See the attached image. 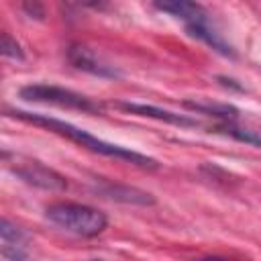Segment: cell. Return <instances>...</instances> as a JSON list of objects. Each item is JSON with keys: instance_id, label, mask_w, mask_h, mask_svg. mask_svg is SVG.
Returning a JSON list of instances; mask_svg holds the SVG:
<instances>
[{"instance_id": "5bb4252c", "label": "cell", "mask_w": 261, "mask_h": 261, "mask_svg": "<svg viewBox=\"0 0 261 261\" xmlns=\"http://www.w3.org/2000/svg\"><path fill=\"white\" fill-rule=\"evenodd\" d=\"M96 261H98V259H96Z\"/></svg>"}, {"instance_id": "4fadbf2b", "label": "cell", "mask_w": 261, "mask_h": 261, "mask_svg": "<svg viewBox=\"0 0 261 261\" xmlns=\"http://www.w3.org/2000/svg\"><path fill=\"white\" fill-rule=\"evenodd\" d=\"M206 261H228V259H216V257H214V259H206Z\"/></svg>"}, {"instance_id": "7c38bea8", "label": "cell", "mask_w": 261, "mask_h": 261, "mask_svg": "<svg viewBox=\"0 0 261 261\" xmlns=\"http://www.w3.org/2000/svg\"><path fill=\"white\" fill-rule=\"evenodd\" d=\"M2 55L10 57V59H24V53H22L20 45L8 33H2Z\"/></svg>"}, {"instance_id": "8992f818", "label": "cell", "mask_w": 261, "mask_h": 261, "mask_svg": "<svg viewBox=\"0 0 261 261\" xmlns=\"http://www.w3.org/2000/svg\"><path fill=\"white\" fill-rule=\"evenodd\" d=\"M67 57H69V61H71L73 67H77L82 71H88L92 75H98V77H116L118 75V71L112 65H108L104 59H100L88 47L71 45L69 51H67Z\"/></svg>"}, {"instance_id": "6da1fadb", "label": "cell", "mask_w": 261, "mask_h": 261, "mask_svg": "<svg viewBox=\"0 0 261 261\" xmlns=\"http://www.w3.org/2000/svg\"><path fill=\"white\" fill-rule=\"evenodd\" d=\"M10 116L18 118V120H24L29 124H37V126H45L49 128L51 133L55 135H61L77 145H82L84 149H90L92 153H98V155H106V157H112V159H122L126 163H133L137 167H143V169H157L159 163L157 159L149 157V155H143V153H137L133 149H126V147H120V145H114V143H108V141H102L94 135H90L88 130L71 124V122H65V120H59V118H53V116H47V114H35V112H24V110H12Z\"/></svg>"}, {"instance_id": "277c9868", "label": "cell", "mask_w": 261, "mask_h": 261, "mask_svg": "<svg viewBox=\"0 0 261 261\" xmlns=\"http://www.w3.org/2000/svg\"><path fill=\"white\" fill-rule=\"evenodd\" d=\"M20 98L27 102L51 104V106H59V108H67V110L90 112V114H98L102 110V106L98 102H94L92 98H88L80 92H73L69 88L53 86V84H29V86L20 88Z\"/></svg>"}, {"instance_id": "8fae6325", "label": "cell", "mask_w": 261, "mask_h": 261, "mask_svg": "<svg viewBox=\"0 0 261 261\" xmlns=\"http://www.w3.org/2000/svg\"><path fill=\"white\" fill-rule=\"evenodd\" d=\"M216 133H222V135H228L237 141H243V143H249V145H257L261 147V133L259 130H251V128H245L241 124H237V120H224V122H218L214 126Z\"/></svg>"}, {"instance_id": "7a4b0ae2", "label": "cell", "mask_w": 261, "mask_h": 261, "mask_svg": "<svg viewBox=\"0 0 261 261\" xmlns=\"http://www.w3.org/2000/svg\"><path fill=\"white\" fill-rule=\"evenodd\" d=\"M157 10L167 12L171 16H175L177 20L184 22L186 31L190 37L206 43L210 49H214L216 53L224 55V57H234V51L230 47V43L222 37V33L214 27L208 10L198 4V2H184V0H173V2H155L153 4Z\"/></svg>"}, {"instance_id": "52a82bcc", "label": "cell", "mask_w": 261, "mask_h": 261, "mask_svg": "<svg viewBox=\"0 0 261 261\" xmlns=\"http://www.w3.org/2000/svg\"><path fill=\"white\" fill-rule=\"evenodd\" d=\"M118 108L130 112V114H139V116H147V118H155V120H161V122H169V124H175V126H198L200 122L192 116H186V114H175L171 110H163V108H157L153 104H141V102H116Z\"/></svg>"}, {"instance_id": "30bf717a", "label": "cell", "mask_w": 261, "mask_h": 261, "mask_svg": "<svg viewBox=\"0 0 261 261\" xmlns=\"http://www.w3.org/2000/svg\"><path fill=\"white\" fill-rule=\"evenodd\" d=\"M184 104H186L190 110H194V112L220 118V122H224V120H237V118H239V110H237L234 106H228V104H218V102L198 100V98H196V100H186Z\"/></svg>"}, {"instance_id": "3957f363", "label": "cell", "mask_w": 261, "mask_h": 261, "mask_svg": "<svg viewBox=\"0 0 261 261\" xmlns=\"http://www.w3.org/2000/svg\"><path fill=\"white\" fill-rule=\"evenodd\" d=\"M45 216L61 230L86 239L98 237L108 226V218L104 212L77 202H55L45 208Z\"/></svg>"}, {"instance_id": "9c48e42d", "label": "cell", "mask_w": 261, "mask_h": 261, "mask_svg": "<svg viewBox=\"0 0 261 261\" xmlns=\"http://www.w3.org/2000/svg\"><path fill=\"white\" fill-rule=\"evenodd\" d=\"M2 234V255L8 261H27V249H24V232L14 226L8 218H2L0 224Z\"/></svg>"}, {"instance_id": "5b68a950", "label": "cell", "mask_w": 261, "mask_h": 261, "mask_svg": "<svg viewBox=\"0 0 261 261\" xmlns=\"http://www.w3.org/2000/svg\"><path fill=\"white\" fill-rule=\"evenodd\" d=\"M4 159H6V165L10 167V171L16 177H20L22 181H27L35 188L51 190V192L67 188V181L61 173H57L55 169L47 167L45 163H41L37 159H27V157H16V155L10 159L8 153H4Z\"/></svg>"}, {"instance_id": "ba28073f", "label": "cell", "mask_w": 261, "mask_h": 261, "mask_svg": "<svg viewBox=\"0 0 261 261\" xmlns=\"http://www.w3.org/2000/svg\"><path fill=\"white\" fill-rule=\"evenodd\" d=\"M96 192L102 194L104 198L116 200V202H124V204H155V198L149 192H143L139 188H130V186H120V184H112L108 179H98Z\"/></svg>"}]
</instances>
